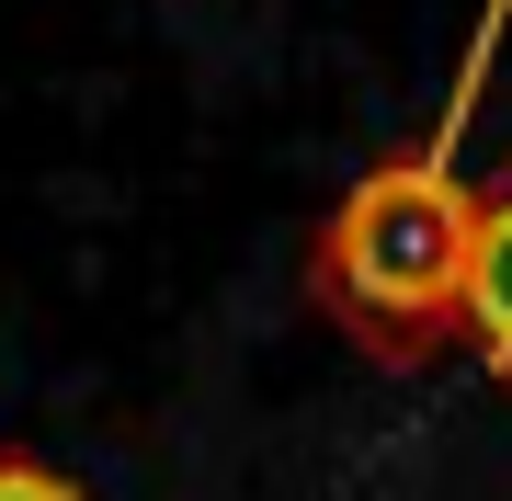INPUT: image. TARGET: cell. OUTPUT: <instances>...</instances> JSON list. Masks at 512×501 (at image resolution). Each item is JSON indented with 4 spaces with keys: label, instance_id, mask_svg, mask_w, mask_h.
Returning <instances> with one entry per match:
<instances>
[{
    "label": "cell",
    "instance_id": "cell-1",
    "mask_svg": "<svg viewBox=\"0 0 512 501\" xmlns=\"http://www.w3.org/2000/svg\"><path fill=\"white\" fill-rule=\"evenodd\" d=\"M501 23H512V0H478V35L456 57V92H444L433 137L399 149V160H376L365 183L330 205V228H319L308 297L342 319L376 365H410V353H433L444 331H456V262H467V217H478L456 137H467V114H478V80H490Z\"/></svg>",
    "mask_w": 512,
    "mask_h": 501
},
{
    "label": "cell",
    "instance_id": "cell-3",
    "mask_svg": "<svg viewBox=\"0 0 512 501\" xmlns=\"http://www.w3.org/2000/svg\"><path fill=\"white\" fill-rule=\"evenodd\" d=\"M0 501H92V490L69 467H46V456H0Z\"/></svg>",
    "mask_w": 512,
    "mask_h": 501
},
{
    "label": "cell",
    "instance_id": "cell-2",
    "mask_svg": "<svg viewBox=\"0 0 512 501\" xmlns=\"http://www.w3.org/2000/svg\"><path fill=\"white\" fill-rule=\"evenodd\" d=\"M456 331L512 376V171L478 194L467 217V262H456Z\"/></svg>",
    "mask_w": 512,
    "mask_h": 501
}]
</instances>
